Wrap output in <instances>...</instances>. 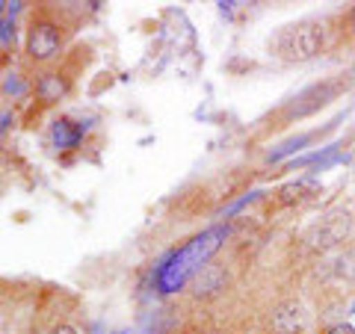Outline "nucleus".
<instances>
[{"label": "nucleus", "mask_w": 355, "mask_h": 334, "mask_svg": "<svg viewBox=\"0 0 355 334\" xmlns=\"http://www.w3.org/2000/svg\"><path fill=\"white\" fill-rule=\"evenodd\" d=\"M302 326H305V314L296 302H284L275 308V314H272L275 334H296V331H302Z\"/></svg>", "instance_id": "423d86ee"}, {"label": "nucleus", "mask_w": 355, "mask_h": 334, "mask_svg": "<svg viewBox=\"0 0 355 334\" xmlns=\"http://www.w3.org/2000/svg\"><path fill=\"white\" fill-rule=\"evenodd\" d=\"M222 287H225V270H219V266H214V263H207L202 272H198L196 278H193V293L198 296V299H207V296H214V293H219Z\"/></svg>", "instance_id": "0eeeda50"}, {"label": "nucleus", "mask_w": 355, "mask_h": 334, "mask_svg": "<svg viewBox=\"0 0 355 334\" xmlns=\"http://www.w3.org/2000/svg\"><path fill=\"white\" fill-rule=\"evenodd\" d=\"M352 228V219L349 213H343V210H338V213H329L323 216L320 222H314L308 231H305V243L311 249H329V246H338V243L347 237Z\"/></svg>", "instance_id": "7ed1b4c3"}, {"label": "nucleus", "mask_w": 355, "mask_h": 334, "mask_svg": "<svg viewBox=\"0 0 355 334\" xmlns=\"http://www.w3.org/2000/svg\"><path fill=\"white\" fill-rule=\"evenodd\" d=\"M326 334H355V328L349 326V322H340V326H331Z\"/></svg>", "instance_id": "2eb2a0df"}, {"label": "nucleus", "mask_w": 355, "mask_h": 334, "mask_svg": "<svg viewBox=\"0 0 355 334\" xmlns=\"http://www.w3.org/2000/svg\"><path fill=\"white\" fill-rule=\"evenodd\" d=\"M254 198H261V193H258V189H252V193H249V195H243V198H240V202H234V204H231V207H225V216H231V213H237V210H240V207H246V204H252V202H254Z\"/></svg>", "instance_id": "f8f14e48"}, {"label": "nucleus", "mask_w": 355, "mask_h": 334, "mask_svg": "<svg viewBox=\"0 0 355 334\" xmlns=\"http://www.w3.org/2000/svg\"><path fill=\"white\" fill-rule=\"evenodd\" d=\"M317 189V181L314 177H299L296 184H287V186H282V202L284 204H293V202H302L305 198V193H314Z\"/></svg>", "instance_id": "9d476101"}, {"label": "nucleus", "mask_w": 355, "mask_h": 334, "mask_svg": "<svg viewBox=\"0 0 355 334\" xmlns=\"http://www.w3.org/2000/svg\"><path fill=\"white\" fill-rule=\"evenodd\" d=\"M323 48V27L317 21H299V24L284 27L275 36V51L282 60L291 62H305L311 57H317Z\"/></svg>", "instance_id": "f03ea898"}, {"label": "nucleus", "mask_w": 355, "mask_h": 334, "mask_svg": "<svg viewBox=\"0 0 355 334\" xmlns=\"http://www.w3.org/2000/svg\"><path fill=\"white\" fill-rule=\"evenodd\" d=\"M340 92V83L338 80H323L317 86H308L305 92H299L293 98V104L287 107V118H302V116H311L317 113L320 107H326L329 101H335Z\"/></svg>", "instance_id": "20e7f679"}, {"label": "nucleus", "mask_w": 355, "mask_h": 334, "mask_svg": "<svg viewBox=\"0 0 355 334\" xmlns=\"http://www.w3.org/2000/svg\"><path fill=\"white\" fill-rule=\"evenodd\" d=\"M349 24L355 27V6H352V12H349Z\"/></svg>", "instance_id": "f3484780"}, {"label": "nucleus", "mask_w": 355, "mask_h": 334, "mask_svg": "<svg viewBox=\"0 0 355 334\" xmlns=\"http://www.w3.org/2000/svg\"><path fill=\"white\" fill-rule=\"evenodd\" d=\"M228 234H231L228 225L207 228V231L198 234V237H193L184 249H175V252L166 254V258L157 263V270H154L157 290L175 293V290H181L187 281H193V278L210 263V258L222 249V243H225Z\"/></svg>", "instance_id": "f257e3e1"}, {"label": "nucleus", "mask_w": 355, "mask_h": 334, "mask_svg": "<svg viewBox=\"0 0 355 334\" xmlns=\"http://www.w3.org/2000/svg\"><path fill=\"white\" fill-rule=\"evenodd\" d=\"M9 39H15V27L9 24V15H3V44H9Z\"/></svg>", "instance_id": "4468645a"}, {"label": "nucleus", "mask_w": 355, "mask_h": 334, "mask_svg": "<svg viewBox=\"0 0 355 334\" xmlns=\"http://www.w3.org/2000/svg\"><path fill=\"white\" fill-rule=\"evenodd\" d=\"M83 130H86V125H74L69 118H57L51 128V139L57 148H74L77 142H80Z\"/></svg>", "instance_id": "6e6552de"}, {"label": "nucleus", "mask_w": 355, "mask_h": 334, "mask_svg": "<svg viewBox=\"0 0 355 334\" xmlns=\"http://www.w3.org/2000/svg\"><path fill=\"white\" fill-rule=\"evenodd\" d=\"M51 334H77V331H74L71 326H57V328H53Z\"/></svg>", "instance_id": "dca6fc26"}, {"label": "nucleus", "mask_w": 355, "mask_h": 334, "mask_svg": "<svg viewBox=\"0 0 355 334\" xmlns=\"http://www.w3.org/2000/svg\"><path fill=\"white\" fill-rule=\"evenodd\" d=\"M3 89H6L9 95H21V92H24V83L18 80V74H6V83H3Z\"/></svg>", "instance_id": "ddd939ff"}, {"label": "nucleus", "mask_w": 355, "mask_h": 334, "mask_svg": "<svg viewBox=\"0 0 355 334\" xmlns=\"http://www.w3.org/2000/svg\"><path fill=\"white\" fill-rule=\"evenodd\" d=\"M352 314H355V305H352Z\"/></svg>", "instance_id": "a211bd4d"}, {"label": "nucleus", "mask_w": 355, "mask_h": 334, "mask_svg": "<svg viewBox=\"0 0 355 334\" xmlns=\"http://www.w3.org/2000/svg\"><path fill=\"white\" fill-rule=\"evenodd\" d=\"M65 92H69V83H65V77H60V74H42L39 83H36V95L48 104L60 101Z\"/></svg>", "instance_id": "1a4fd4ad"}, {"label": "nucleus", "mask_w": 355, "mask_h": 334, "mask_svg": "<svg viewBox=\"0 0 355 334\" xmlns=\"http://www.w3.org/2000/svg\"><path fill=\"white\" fill-rule=\"evenodd\" d=\"M60 30L53 24H33L27 36V53L33 60H51L60 51Z\"/></svg>", "instance_id": "39448f33"}, {"label": "nucleus", "mask_w": 355, "mask_h": 334, "mask_svg": "<svg viewBox=\"0 0 355 334\" xmlns=\"http://www.w3.org/2000/svg\"><path fill=\"white\" fill-rule=\"evenodd\" d=\"M314 137H317V133H302V137L287 139V142H282V146L275 148V151H270V157H266V160H270V163H282V160L287 157V154H293V151H299V148H305Z\"/></svg>", "instance_id": "9b49d317"}]
</instances>
